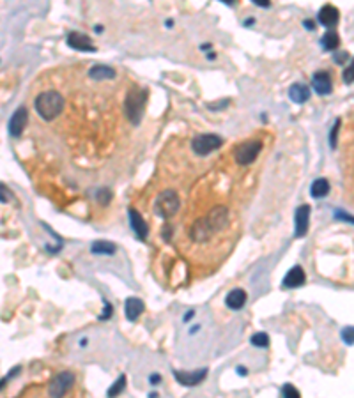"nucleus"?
Masks as SVG:
<instances>
[{"instance_id": "1", "label": "nucleus", "mask_w": 354, "mask_h": 398, "mask_svg": "<svg viewBox=\"0 0 354 398\" xmlns=\"http://www.w3.org/2000/svg\"><path fill=\"white\" fill-rule=\"evenodd\" d=\"M229 221V209L225 205H216L209 211L206 216L198 218L190 229V237L195 242H206L213 237L214 232L223 229Z\"/></svg>"}, {"instance_id": "2", "label": "nucleus", "mask_w": 354, "mask_h": 398, "mask_svg": "<svg viewBox=\"0 0 354 398\" xmlns=\"http://www.w3.org/2000/svg\"><path fill=\"white\" fill-rule=\"evenodd\" d=\"M34 108L38 115L45 121H53L64 110V98L57 90H45L35 98Z\"/></svg>"}, {"instance_id": "3", "label": "nucleus", "mask_w": 354, "mask_h": 398, "mask_svg": "<svg viewBox=\"0 0 354 398\" xmlns=\"http://www.w3.org/2000/svg\"><path fill=\"white\" fill-rule=\"evenodd\" d=\"M147 98H149V92L145 89H131L128 96L124 99V113L128 115V119L135 124H138L144 115V110H145V103H147Z\"/></svg>"}, {"instance_id": "4", "label": "nucleus", "mask_w": 354, "mask_h": 398, "mask_svg": "<svg viewBox=\"0 0 354 398\" xmlns=\"http://www.w3.org/2000/svg\"><path fill=\"white\" fill-rule=\"evenodd\" d=\"M179 207H181V200H179V195L174 189H163L154 200V213L163 220L176 216Z\"/></svg>"}, {"instance_id": "5", "label": "nucleus", "mask_w": 354, "mask_h": 398, "mask_svg": "<svg viewBox=\"0 0 354 398\" xmlns=\"http://www.w3.org/2000/svg\"><path fill=\"white\" fill-rule=\"evenodd\" d=\"M262 150V142L260 140H246L241 142L239 145L234 149V158L239 165H250L258 158Z\"/></svg>"}, {"instance_id": "6", "label": "nucleus", "mask_w": 354, "mask_h": 398, "mask_svg": "<svg viewBox=\"0 0 354 398\" xmlns=\"http://www.w3.org/2000/svg\"><path fill=\"white\" fill-rule=\"evenodd\" d=\"M221 143H223V140H221L218 135L202 133V135H197V137L193 138L192 149H193L195 154H198V156H208V154H211L213 150L220 149Z\"/></svg>"}, {"instance_id": "7", "label": "nucleus", "mask_w": 354, "mask_h": 398, "mask_svg": "<svg viewBox=\"0 0 354 398\" xmlns=\"http://www.w3.org/2000/svg\"><path fill=\"white\" fill-rule=\"evenodd\" d=\"M74 384V373L73 372H61L50 381L48 393L50 398H64V395L73 388Z\"/></svg>"}, {"instance_id": "8", "label": "nucleus", "mask_w": 354, "mask_h": 398, "mask_svg": "<svg viewBox=\"0 0 354 398\" xmlns=\"http://www.w3.org/2000/svg\"><path fill=\"white\" fill-rule=\"evenodd\" d=\"M308 223H310V205L303 204L296 209V214H294V236L296 237H303L306 232H308Z\"/></svg>"}, {"instance_id": "9", "label": "nucleus", "mask_w": 354, "mask_h": 398, "mask_svg": "<svg viewBox=\"0 0 354 398\" xmlns=\"http://www.w3.org/2000/svg\"><path fill=\"white\" fill-rule=\"evenodd\" d=\"M312 87L315 89V92L319 96H328L333 90V82L329 73L326 71H317L312 77Z\"/></svg>"}, {"instance_id": "10", "label": "nucleus", "mask_w": 354, "mask_h": 398, "mask_svg": "<svg viewBox=\"0 0 354 398\" xmlns=\"http://www.w3.org/2000/svg\"><path fill=\"white\" fill-rule=\"evenodd\" d=\"M67 45L80 51H96L90 37H87L85 34H80V32H69L67 34Z\"/></svg>"}, {"instance_id": "11", "label": "nucleus", "mask_w": 354, "mask_h": 398, "mask_svg": "<svg viewBox=\"0 0 354 398\" xmlns=\"http://www.w3.org/2000/svg\"><path fill=\"white\" fill-rule=\"evenodd\" d=\"M174 377L181 382L182 386H197V384H200L202 381L208 377V370L206 368H200V370H197V372H174Z\"/></svg>"}, {"instance_id": "12", "label": "nucleus", "mask_w": 354, "mask_h": 398, "mask_svg": "<svg viewBox=\"0 0 354 398\" xmlns=\"http://www.w3.org/2000/svg\"><path fill=\"white\" fill-rule=\"evenodd\" d=\"M25 122H27V110L18 108L13 115H11L9 122H7V129H9L11 137H20L23 127H25Z\"/></svg>"}, {"instance_id": "13", "label": "nucleus", "mask_w": 354, "mask_h": 398, "mask_svg": "<svg viewBox=\"0 0 354 398\" xmlns=\"http://www.w3.org/2000/svg\"><path fill=\"white\" fill-rule=\"evenodd\" d=\"M129 223H131L133 232L137 234V237L144 241V239L147 237V234H149V226H147L145 220L142 218V214L138 213V211L129 209Z\"/></svg>"}, {"instance_id": "14", "label": "nucleus", "mask_w": 354, "mask_h": 398, "mask_svg": "<svg viewBox=\"0 0 354 398\" xmlns=\"http://www.w3.org/2000/svg\"><path fill=\"white\" fill-rule=\"evenodd\" d=\"M305 281H306V276H305L303 268H301V266H294V268L285 274L282 283H284V287H287V289H297V287H301Z\"/></svg>"}, {"instance_id": "15", "label": "nucleus", "mask_w": 354, "mask_h": 398, "mask_svg": "<svg viewBox=\"0 0 354 398\" xmlns=\"http://www.w3.org/2000/svg\"><path fill=\"white\" fill-rule=\"evenodd\" d=\"M317 20H319L321 25L324 27H335L338 23V9L331 4H326V6L321 7L319 14H317Z\"/></svg>"}, {"instance_id": "16", "label": "nucleus", "mask_w": 354, "mask_h": 398, "mask_svg": "<svg viewBox=\"0 0 354 398\" xmlns=\"http://www.w3.org/2000/svg\"><path fill=\"white\" fill-rule=\"evenodd\" d=\"M144 301L138 299V297H128L126 299V306H124V312H126V318L131 322H135L138 317L144 313Z\"/></svg>"}, {"instance_id": "17", "label": "nucleus", "mask_w": 354, "mask_h": 398, "mask_svg": "<svg viewBox=\"0 0 354 398\" xmlns=\"http://www.w3.org/2000/svg\"><path fill=\"white\" fill-rule=\"evenodd\" d=\"M246 299H248V296H246L245 290H243V289H234V290H230V292L227 294L225 302H227V306H229L230 310H241L243 306L246 305Z\"/></svg>"}, {"instance_id": "18", "label": "nucleus", "mask_w": 354, "mask_h": 398, "mask_svg": "<svg viewBox=\"0 0 354 398\" xmlns=\"http://www.w3.org/2000/svg\"><path fill=\"white\" fill-rule=\"evenodd\" d=\"M289 98L292 99L294 103L301 105V103L308 101L310 99V87L306 83H292L289 89Z\"/></svg>"}, {"instance_id": "19", "label": "nucleus", "mask_w": 354, "mask_h": 398, "mask_svg": "<svg viewBox=\"0 0 354 398\" xmlns=\"http://www.w3.org/2000/svg\"><path fill=\"white\" fill-rule=\"evenodd\" d=\"M89 77L92 80H112L117 77L114 67L110 66H103V64H98V66H92L89 71Z\"/></svg>"}, {"instance_id": "20", "label": "nucleus", "mask_w": 354, "mask_h": 398, "mask_svg": "<svg viewBox=\"0 0 354 398\" xmlns=\"http://www.w3.org/2000/svg\"><path fill=\"white\" fill-rule=\"evenodd\" d=\"M329 193V182L328 179H315V181L312 182V186H310V195H312L313 198H324L326 195Z\"/></svg>"}, {"instance_id": "21", "label": "nucleus", "mask_w": 354, "mask_h": 398, "mask_svg": "<svg viewBox=\"0 0 354 398\" xmlns=\"http://www.w3.org/2000/svg\"><path fill=\"white\" fill-rule=\"evenodd\" d=\"M90 252L94 255H114L117 252V246L108 241H96V242H92V246H90Z\"/></svg>"}, {"instance_id": "22", "label": "nucleus", "mask_w": 354, "mask_h": 398, "mask_svg": "<svg viewBox=\"0 0 354 398\" xmlns=\"http://www.w3.org/2000/svg\"><path fill=\"white\" fill-rule=\"evenodd\" d=\"M321 45H322V48H324L326 51H333V50H337L338 45H340V39H338V34H337L335 30H328L324 35H322Z\"/></svg>"}, {"instance_id": "23", "label": "nucleus", "mask_w": 354, "mask_h": 398, "mask_svg": "<svg viewBox=\"0 0 354 398\" xmlns=\"http://www.w3.org/2000/svg\"><path fill=\"white\" fill-rule=\"evenodd\" d=\"M126 388V375H121L117 381L114 382V386L108 389V398H115L117 395H121Z\"/></svg>"}, {"instance_id": "24", "label": "nucleus", "mask_w": 354, "mask_h": 398, "mask_svg": "<svg viewBox=\"0 0 354 398\" xmlns=\"http://www.w3.org/2000/svg\"><path fill=\"white\" fill-rule=\"evenodd\" d=\"M250 342H252V345H255V347H268V345H269V336L266 333H255Z\"/></svg>"}, {"instance_id": "25", "label": "nucleus", "mask_w": 354, "mask_h": 398, "mask_svg": "<svg viewBox=\"0 0 354 398\" xmlns=\"http://www.w3.org/2000/svg\"><path fill=\"white\" fill-rule=\"evenodd\" d=\"M282 396L284 398H301L300 391L290 384H285L284 388H282Z\"/></svg>"}, {"instance_id": "26", "label": "nucleus", "mask_w": 354, "mask_h": 398, "mask_svg": "<svg viewBox=\"0 0 354 398\" xmlns=\"http://www.w3.org/2000/svg\"><path fill=\"white\" fill-rule=\"evenodd\" d=\"M344 82H345V83H352V82H354V59L351 61V64H349V66L345 67V71H344Z\"/></svg>"}, {"instance_id": "27", "label": "nucleus", "mask_w": 354, "mask_h": 398, "mask_svg": "<svg viewBox=\"0 0 354 398\" xmlns=\"http://www.w3.org/2000/svg\"><path fill=\"white\" fill-rule=\"evenodd\" d=\"M342 338H344L345 344L352 345L354 344V326H351V328H345L344 331H342Z\"/></svg>"}, {"instance_id": "28", "label": "nucleus", "mask_w": 354, "mask_h": 398, "mask_svg": "<svg viewBox=\"0 0 354 398\" xmlns=\"http://www.w3.org/2000/svg\"><path fill=\"white\" fill-rule=\"evenodd\" d=\"M338 126H340V119H337L335 126L331 127V133H329V143H331V147H337V133H338Z\"/></svg>"}, {"instance_id": "29", "label": "nucleus", "mask_w": 354, "mask_h": 398, "mask_svg": "<svg viewBox=\"0 0 354 398\" xmlns=\"http://www.w3.org/2000/svg\"><path fill=\"white\" fill-rule=\"evenodd\" d=\"M110 315H112V305L105 301V310H103V315L99 318H110Z\"/></svg>"}, {"instance_id": "30", "label": "nucleus", "mask_w": 354, "mask_h": 398, "mask_svg": "<svg viewBox=\"0 0 354 398\" xmlns=\"http://www.w3.org/2000/svg\"><path fill=\"white\" fill-rule=\"evenodd\" d=\"M108 198H110V191H106V189L99 191V200H101L103 204H106V202H108Z\"/></svg>"}, {"instance_id": "31", "label": "nucleus", "mask_w": 354, "mask_h": 398, "mask_svg": "<svg viewBox=\"0 0 354 398\" xmlns=\"http://www.w3.org/2000/svg\"><path fill=\"white\" fill-rule=\"evenodd\" d=\"M335 216L338 218V220H344V221H351V223H354V218H351V216H345V213H340V211H337Z\"/></svg>"}, {"instance_id": "32", "label": "nucleus", "mask_w": 354, "mask_h": 398, "mask_svg": "<svg viewBox=\"0 0 354 398\" xmlns=\"http://www.w3.org/2000/svg\"><path fill=\"white\" fill-rule=\"evenodd\" d=\"M149 381H151V384H153V386H156L158 382H160V375H158V373H153V375L149 377Z\"/></svg>"}, {"instance_id": "33", "label": "nucleus", "mask_w": 354, "mask_h": 398, "mask_svg": "<svg viewBox=\"0 0 354 398\" xmlns=\"http://www.w3.org/2000/svg\"><path fill=\"white\" fill-rule=\"evenodd\" d=\"M253 2H255V6H262V7H269V6H271L268 0H253Z\"/></svg>"}, {"instance_id": "34", "label": "nucleus", "mask_w": 354, "mask_h": 398, "mask_svg": "<svg viewBox=\"0 0 354 398\" xmlns=\"http://www.w3.org/2000/svg\"><path fill=\"white\" fill-rule=\"evenodd\" d=\"M345 57H347V53H340V55H337V62H344L345 61Z\"/></svg>"}, {"instance_id": "35", "label": "nucleus", "mask_w": 354, "mask_h": 398, "mask_svg": "<svg viewBox=\"0 0 354 398\" xmlns=\"http://www.w3.org/2000/svg\"><path fill=\"white\" fill-rule=\"evenodd\" d=\"M305 25H306V27H308V29H310V30H312V29H313V23H312V22H305Z\"/></svg>"}, {"instance_id": "36", "label": "nucleus", "mask_w": 354, "mask_h": 398, "mask_svg": "<svg viewBox=\"0 0 354 398\" xmlns=\"http://www.w3.org/2000/svg\"><path fill=\"white\" fill-rule=\"evenodd\" d=\"M239 373H241V375H245V373H246V370L243 368V366H239Z\"/></svg>"}, {"instance_id": "37", "label": "nucleus", "mask_w": 354, "mask_h": 398, "mask_svg": "<svg viewBox=\"0 0 354 398\" xmlns=\"http://www.w3.org/2000/svg\"><path fill=\"white\" fill-rule=\"evenodd\" d=\"M352 172H354V158H352Z\"/></svg>"}]
</instances>
